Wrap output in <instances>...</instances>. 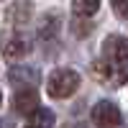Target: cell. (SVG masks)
<instances>
[{
  "label": "cell",
  "mask_w": 128,
  "mask_h": 128,
  "mask_svg": "<svg viewBox=\"0 0 128 128\" xmlns=\"http://www.w3.org/2000/svg\"><path fill=\"white\" fill-rule=\"evenodd\" d=\"M102 56L110 64V80L115 84L128 82V38L108 36L102 44Z\"/></svg>",
  "instance_id": "1"
},
{
  "label": "cell",
  "mask_w": 128,
  "mask_h": 128,
  "mask_svg": "<svg viewBox=\"0 0 128 128\" xmlns=\"http://www.w3.org/2000/svg\"><path fill=\"white\" fill-rule=\"evenodd\" d=\"M80 87V74L74 72V69H56L54 74L49 77L46 82V90L51 98H69V95H74Z\"/></svg>",
  "instance_id": "2"
},
{
  "label": "cell",
  "mask_w": 128,
  "mask_h": 128,
  "mask_svg": "<svg viewBox=\"0 0 128 128\" xmlns=\"http://www.w3.org/2000/svg\"><path fill=\"white\" fill-rule=\"evenodd\" d=\"M92 123L98 128H118L120 126V110H118V105H113L108 100L98 102L92 108Z\"/></svg>",
  "instance_id": "3"
},
{
  "label": "cell",
  "mask_w": 128,
  "mask_h": 128,
  "mask_svg": "<svg viewBox=\"0 0 128 128\" xmlns=\"http://www.w3.org/2000/svg\"><path fill=\"white\" fill-rule=\"evenodd\" d=\"M36 105H38V92L34 87H28V90H18L13 95V108L16 113H34L36 110Z\"/></svg>",
  "instance_id": "4"
},
{
  "label": "cell",
  "mask_w": 128,
  "mask_h": 128,
  "mask_svg": "<svg viewBox=\"0 0 128 128\" xmlns=\"http://www.w3.org/2000/svg\"><path fill=\"white\" fill-rule=\"evenodd\" d=\"M8 80L13 82V84H20V82H23V84H28V87H31V84L38 82V72L31 69V67H13V69H10V74H8Z\"/></svg>",
  "instance_id": "5"
},
{
  "label": "cell",
  "mask_w": 128,
  "mask_h": 128,
  "mask_svg": "<svg viewBox=\"0 0 128 128\" xmlns=\"http://www.w3.org/2000/svg\"><path fill=\"white\" fill-rule=\"evenodd\" d=\"M26 51H28V44L23 38H10V41L3 44V56L5 59H20Z\"/></svg>",
  "instance_id": "6"
},
{
  "label": "cell",
  "mask_w": 128,
  "mask_h": 128,
  "mask_svg": "<svg viewBox=\"0 0 128 128\" xmlns=\"http://www.w3.org/2000/svg\"><path fill=\"white\" fill-rule=\"evenodd\" d=\"M31 126H36V128H51V126H54V113L46 110V108H36L34 113H31Z\"/></svg>",
  "instance_id": "7"
},
{
  "label": "cell",
  "mask_w": 128,
  "mask_h": 128,
  "mask_svg": "<svg viewBox=\"0 0 128 128\" xmlns=\"http://www.w3.org/2000/svg\"><path fill=\"white\" fill-rule=\"evenodd\" d=\"M72 8H74V13L77 16H95L98 13V8H100V0H72Z\"/></svg>",
  "instance_id": "8"
},
{
  "label": "cell",
  "mask_w": 128,
  "mask_h": 128,
  "mask_svg": "<svg viewBox=\"0 0 128 128\" xmlns=\"http://www.w3.org/2000/svg\"><path fill=\"white\" fill-rule=\"evenodd\" d=\"M10 16H13L16 23H26L28 16H31V0H18L13 5V10H10Z\"/></svg>",
  "instance_id": "9"
},
{
  "label": "cell",
  "mask_w": 128,
  "mask_h": 128,
  "mask_svg": "<svg viewBox=\"0 0 128 128\" xmlns=\"http://www.w3.org/2000/svg\"><path fill=\"white\" fill-rule=\"evenodd\" d=\"M56 16H49V18H44V26H41V36H44V38H51V36H54V31L59 28V23H56Z\"/></svg>",
  "instance_id": "10"
},
{
  "label": "cell",
  "mask_w": 128,
  "mask_h": 128,
  "mask_svg": "<svg viewBox=\"0 0 128 128\" xmlns=\"http://www.w3.org/2000/svg\"><path fill=\"white\" fill-rule=\"evenodd\" d=\"M113 10H115L120 18L128 20V0H113Z\"/></svg>",
  "instance_id": "11"
},
{
  "label": "cell",
  "mask_w": 128,
  "mask_h": 128,
  "mask_svg": "<svg viewBox=\"0 0 128 128\" xmlns=\"http://www.w3.org/2000/svg\"><path fill=\"white\" fill-rule=\"evenodd\" d=\"M28 128H36V126H28Z\"/></svg>",
  "instance_id": "12"
},
{
  "label": "cell",
  "mask_w": 128,
  "mask_h": 128,
  "mask_svg": "<svg viewBox=\"0 0 128 128\" xmlns=\"http://www.w3.org/2000/svg\"><path fill=\"white\" fill-rule=\"evenodd\" d=\"M0 100H3V95H0Z\"/></svg>",
  "instance_id": "13"
},
{
  "label": "cell",
  "mask_w": 128,
  "mask_h": 128,
  "mask_svg": "<svg viewBox=\"0 0 128 128\" xmlns=\"http://www.w3.org/2000/svg\"><path fill=\"white\" fill-rule=\"evenodd\" d=\"M67 128H69V126H67Z\"/></svg>",
  "instance_id": "14"
}]
</instances>
